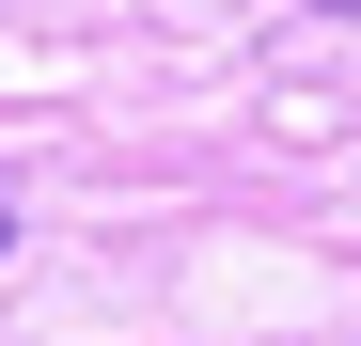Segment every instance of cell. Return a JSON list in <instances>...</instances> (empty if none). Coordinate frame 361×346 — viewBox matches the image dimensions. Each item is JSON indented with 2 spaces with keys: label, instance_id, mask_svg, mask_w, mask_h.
<instances>
[{
  "label": "cell",
  "instance_id": "6da1fadb",
  "mask_svg": "<svg viewBox=\"0 0 361 346\" xmlns=\"http://www.w3.org/2000/svg\"><path fill=\"white\" fill-rule=\"evenodd\" d=\"M0 252H16V205H0Z\"/></svg>",
  "mask_w": 361,
  "mask_h": 346
},
{
  "label": "cell",
  "instance_id": "7a4b0ae2",
  "mask_svg": "<svg viewBox=\"0 0 361 346\" xmlns=\"http://www.w3.org/2000/svg\"><path fill=\"white\" fill-rule=\"evenodd\" d=\"M330 16H361V0H330Z\"/></svg>",
  "mask_w": 361,
  "mask_h": 346
}]
</instances>
